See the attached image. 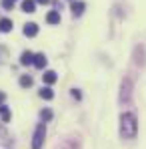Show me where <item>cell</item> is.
Segmentation results:
<instances>
[{"label":"cell","instance_id":"obj_1","mask_svg":"<svg viewBox=\"0 0 146 149\" xmlns=\"http://www.w3.org/2000/svg\"><path fill=\"white\" fill-rule=\"evenodd\" d=\"M138 123H136V115L134 113H122L120 115V135L124 139H132L136 137Z\"/></svg>","mask_w":146,"mask_h":149},{"label":"cell","instance_id":"obj_2","mask_svg":"<svg viewBox=\"0 0 146 149\" xmlns=\"http://www.w3.org/2000/svg\"><path fill=\"white\" fill-rule=\"evenodd\" d=\"M44 137H46V127H44V123H40L34 131V137H32V149H42Z\"/></svg>","mask_w":146,"mask_h":149},{"label":"cell","instance_id":"obj_3","mask_svg":"<svg viewBox=\"0 0 146 149\" xmlns=\"http://www.w3.org/2000/svg\"><path fill=\"white\" fill-rule=\"evenodd\" d=\"M130 95H132V79H124L120 87V101L122 103H130Z\"/></svg>","mask_w":146,"mask_h":149},{"label":"cell","instance_id":"obj_4","mask_svg":"<svg viewBox=\"0 0 146 149\" xmlns=\"http://www.w3.org/2000/svg\"><path fill=\"white\" fill-rule=\"evenodd\" d=\"M70 10H72L74 16H80V14L84 12V2H80V0H72V4H70Z\"/></svg>","mask_w":146,"mask_h":149},{"label":"cell","instance_id":"obj_5","mask_svg":"<svg viewBox=\"0 0 146 149\" xmlns=\"http://www.w3.org/2000/svg\"><path fill=\"white\" fill-rule=\"evenodd\" d=\"M24 34L30 36V38L36 36V34H38V24H36V22H28V24H24Z\"/></svg>","mask_w":146,"mask_h":149},{"label":"cell","instance_id":"obj_6","mask_svg":"<svg viewBox=\"0 0 146 149\" xmlns=\"http://www.w3.org/2000/svg\"><path fill=\"white\" fill-rule=\"evenodd\" d=\"M46 63H48V58H46L42 52L34 54V67H36V69H44V67H46Z\"/></svg>","mask_w":146,"mask_h":149},{"label":"cell","instance_id":"obj_7","mask_svg":"<svg viewBox=\"0 0 146 149\" xmlns=\"http://www.w3.org/2000/svg\"><path fill=\"white\" fill-rule=\"evenodd\" d=\"M22 10L28 14L36 12V0H22Z\"/></svg>","mask_w":146,"mask_h":149},{"label":"cell","instance_id":"obj_8","mask_svg":"<svg viewBox=\"0 0 146 149\" xmlns=\"http://www.w3.org/2000/svg\"><path fill=\"white\" fill-rule=\"evenodd\" d=\"M20 65H34V54L30 52V50H24L22 52V56H20Z\"/></svg>","mask_w":146,"mask_h":149},{"label":"cell","instance_id":"obj_9","mask_svg":"<svg viewBox=\"0 0 146 149\" xmlns=\"http://www.w3.org/2000/svg\"><path fill=\"white\" fill-rule=\"evenodd\" d=\"M56 79H58V74L54 73V71H46V73L42 74V81H44L46 85H54V83H56Z\"/></svg>","mask_w":146,"mask_h":149},{"label":"cell","instance_id":"obj_10","mask_svg":"<svg viewBox=\"0 0 146 149\" xmlns=\"http://www.w3.org/2000/svg\"><path fill=\"white\" fill-rule=\"evenodd\" d=\"M46 22H48V24H58V22H60V14H58L56 10L48 12V14H46Z\"/></svg>","mask_w":146,"mask_h":149},{"label":"cell","instance_id":"obj_11","mask_svg":"<svg viewBox=\"0 0 146 149\" xmlns=\"http://www.w3.org/2000/svg\"><path fill=\"white\" fill-rule=\"evenodd\" d=\"M0 30L2 32H10L12 30V20L10 18H0Z\"/></svg>","mask_w":146,"mask_h":149},{"label":"cell","instance_id":"obj_12","mask_svg":"<svg viewBox=\"0 0 146 149\" xmlns=\"http://www.w3.org/2000/svg\"><path fill=\"white\" fill-rule=\"evenodd\" d=\"M40 97H42V99H46V101L54 99V91H52L50 87H42V91H40Z\"/></svg>","mask_w":146,"mask_h":149},{"label":"cell","instance_id":"obj_13","mask_svg":"<svg viewBox=\"0 0 146 149\" xmlns=\"http://www.w3.org/2000/svg\"><path fill=\"white\" fill-rule=\"evenodd\" d=\"M0 117H2V121H4V123H8V121H10V111H8V107H6V105H0Z\"/></svg>","mask_w":146,"mask_h":149},{"label":"cell","instance_id":"obj_14","mask_svg":"<svg viewBox=\"0 0 146 149\" xmlns=\"http://www.w3.org/2000/svg\"><path fill=\"white\" fill-rule=\"evenodd\" d=\"M20 87H24V89L32 87V77H30V74H22V77H20Z\"/></svg>","mask_w":146,"mask_h":149},{"label":"cell","instance_id":"obj_15","mask_svg":"<svg viewBox=\"0 0 146 149\" xmlns=\"http://www.w3.org/2000/svg\"><path fill=\"white\" fill-rule=\"evenodd\" d=\"M40 119H42V123L50 121V119H52V111H50V109H42V111H40Z\"/></svg>","mask_w":146,"mask_h":149},{"label":"cell","instance_id":"obj_16","mask_svg":"<svg viewBox=\"0 0 146 149\" xmlns=\"http://www.w3.org/2000/svg\"><path fill=\"white\" fill-rule=\"evenodd\" d=\"M2 8L12 10V8H14V0H2Z\"/></svg>","mask_w":146,"mask_h":149},{"label":"cell","instance_id":"obj_17","mask_svg":"<svg viewBox=\"0 0 146 149\" xmlns=\"http://www.w3.org/2000/svg\"><path fill=\"white\" fill-rule=\"evenodd\" d=\"M72 97H74V99H80L82 95H80V91H78V89H72Z\"/></svg>","mask_w":146,"mask_h":149},{"label":"cell","instance_id":"obj_18","mask_svg":"<svg viewBox=\"0 0 146 149\" xmlns=\"http://www.w3.org/2000/svg\"><path fill=\"white\" fill-rule=\"evenodd\" d=\"M4 99H6V95H4V93L0 91V105H4Z\"/></svg>","mask_w":146,"mask_h":149},{"label":"cell","instance_id":"obj_19","mask_svg":"<svg viewBox=\"0 0 146 149\" xmlns=\"http://www.w3.org/2000/svg\"><path fill=\"white\" fill-rule=\"evenodd\" d=\"M36 2H38V4H48L50 0H36Z\"/></svg>","mask_w":146,"mask_h":149}]
</instances>
